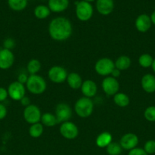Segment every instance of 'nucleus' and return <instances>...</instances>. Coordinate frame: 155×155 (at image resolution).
Here are the masks:
<instances>
[{
	"label": "nucleus",
	"instance_id": "f257e3e1",
	"mask_svg": "<svg viewBox=\"0 0 155 155\" xmlns=\"http://www.w3.org/2000/svg\"><path fill=\"white\" fill-rule=\"evenodd\" d=\"M48 32L50 36L53 40L63 42L69 39L72 35V25L68 18L57 17L50 21Z\"/></svg>",
	"mask_w": 155,
	"mask_h": 155
},
{
	"label": "nucleus",
	"instance_id": "f03ea898",
	"mask_svg": "<svg viewBox=\"0 0 155 155\" xmlns=\"http://www.w3.org/2000/svg\"><path fill=\"white\" fill-rule=\"evenodd\" d=\"M26 89L33 95H41L46 90L47 84L45 79L38 74L29 76L26 83Z\"/></svg>",
	"mask_w": 155,
	"mask_h": 155
},
{
	"label": "nucleus",
	"instance_id": "7ed1b4c3",
	"mask_svg": "<svg viewBox=\"0 0 155 155\" xmlns=\"http://www.w3.org/2000/svg\"><path fill=\"white\" fill-rule=\"evenodd\" d=\"M94 104L92 99L87 97H81L75 101L74 109L76 114L81 118L89 117L94 111Z\"/></svg>",
	"mask_w": 155,
	"mask_h": 155
},
{
	"label": "nucleus",
	"instance_id": "20e7f679",
	"mask_svg": "<svg viewBox=\"0 0 155 155\" xmlns=\"http://www.w3.org/2000/svg\"><path fill=\"white\" fill-rule=\"evenodd\" d=\"M75 15L78 19L81 21H88L92 18L94 8L91 3L85 1L76 2Z\"/></svg>",
	"mask_w": 155,
	"mask_h": 155
},
{
	"label": "nucleus",
	"instance_id": "39448f33",
	"mask_svg": "<svg viewBox=\"0 0 155 155\" xmlns=\"http://www.w3.org/2000/svg\"><path fill=\"white\" fill-rule=\"evenodd\" d=\"M114 68H115L114 61L109 58H100L97 60L94 65V70L96 73L103 77H108L110 75Z\"/></svg>",
	"mask_w": 155,
	"mask_h": 155
},
{
	"label": "nucleus",
	"instance_id": "423d86ee",
	"mask_svg": "<svg viewBox=\"0 0 155 155\" xmlns=\"http://www.w3.org/2000/svg\"><path fill=\"white\" fill-rule=\"evenodd\" d=\"M42 114L40 107L36 104H32L25 107L23 112L24 120L30 125L40 122Z\"/></svg>",
	"mask_w": 155,
	"mask_h": 155
},
{
	"label": "nucleus",
	"instance_id": "0eeeda50",
	"mask_svg": "<svg viewBox=\"0 0 155 155\" xmlns=\"http://www.w3.org/2000/svg\"><path fill=\"white\" fill-rule=\"evenodd\" d=\"M68 74L67 70L59 65L51 67L48 71V77L50 80L56 84L63 83L66 81Z\"/></svg>",
	"mask_w": 155,
	"mask_h": 155
},
{
	"label": "nucleus",
	"instance_id": "6e6552de",
	"mask_svg": "<svg viewBox=\"0 0 155 155\" xmlns=\"http://www.w3.org/2000/svg\"><path fill=\"white\" fill-rule=\"evenodd\" d=\"M55 116L58 124L69 121L72 117V110L69 104L65 102H61L56 105L55 109Z\"/></svg>",
	"mask_w": 155,
	"mask_h": 155
},
{
	"label": "nucleus",
	"instance_id": "1a4fd4ad",
	"mask_svg": "<svg viewBox=\"0 0 155 155\" xmlns=\"http://www.w3.org/2000/svg\"><path fill=\"white\" fill-rule=\"evenodd\" d=\"M59 133L65 139L73 140L78 137L79 130L75 124L71 121H67L61 124V126L59 127Z\"/></svg>",
	"mask_w": 155,
	"mask_h": 155
},
{
	"label": "nucleus",
	"instance_id": "9d476101",
	"mask_svg": "<svg viewBox=\"0 0 155 155\" xmlns=\"http://www.w3.org/2000/svg\"><path fill=\"white\" fill-rule=\"evenodd\" d=\"M102 89L107 96H113L118 93L120 89V85L118 80L111 76L106 77L101 83Z\"/></svg>",
	"mask_w": 155,
	"mask_h": 155
},
{
	"label": "nucleus",
	"instance_id": "9b49d317",
	"mask_svg": "<svg viewBox=\"0 0 155 155\" xmlns=\"http://www.w3.org/2000/svg\"><path fill=\"white\" fill-rule=\"evenodd\" d=\"M9 97L14 101H21L25 96L26 87L19 82L15 81L10 83L7 89Z\"/></svg>",
	"mask_w": 155,
	"mask_h": 155
},
{
	"label": "nucleus",
	"instance_id": "f8f14e48",
	"mask_svg": "<svg viewBox=\"0 0 155 155\" xmlns=\"http://www.w3.org/2000/svg\"><path fill=\"white\" fill-rule=\"evenodd\" d=\"M138 142H139V139H138V136L132 133H128L123 135L119 141L122 148L129 151L136 148L137 145H138Z\"/></svg>",
	"mask_w": 155,
	"mask_h": 155
},
{
	"label": "nucleus",
	"instance_id": "ddd939ff",
	"mask_svg": "<svg viewBox=\"0 0 155 155\" xmlns=\"http://www.w3.org/2000/svg\"><path fill=\"white\" fill-rule=\"evenodd\" d=\"M15 62V55L11 50L2 48L0 50V69L8 70Z\"/></svg>",
	"mask_w": 155,
	"mask_h": 155
},
{
	"label": "nucleus",
	"instance_id": "4468645a",
	"mask_svg": "<svg viewBox=\"0 0 155 155\" xmlns=\"http://www.w3.org/2000/svg\"><path fill=\"white\" fill-rule=\"evenodd\" d=\"M151 20L150 16L146 14H142L137 17L135 22V26L136 30L141 33H146L150 30L151 27Z\"/></svg>",
	"mask_w": 155,
	"mask_h": 155
},
{
	"label": "nucleus",
	"instance_id": "2eb2a0df",
	"mask_svg": "<svg viewBox=\"0 0 155 155\" xmlns=\"http://www.w3.org/2000/svg\"><path fill=\"white\" fill-rule=\"evenodd\" d=\"M81 91L83 95L87 98H92L96 95L97 92V86L94 81L91 80H86L83 81Z\"/></svg>",
	"mask_w": 155,
	"mask_h": 155
},
{
	"label": "nucleus",
	"instance_id": "dca6fc26",
	"mask_svg": "<svg viewBox=\"0 0 155 155\" xmlns=\"http://www.w3.org/2000/svg\"><path fill=\"white\" fill-rule=\"evenodd\" d=\"M96 8L100 15H109L113 12L114 2L113 0H97Z\"/></svg>",
	"mask_w": 155,
	"mask_h": 155
},
{
	"label": "nucleus",
	"instance_id": "f3484780",
	"mask_svg": "<svg viewBox=\"0 0 155 155\" xmlns=\"http://www.w3.org/2000/svg\"><path fill=\"white\" fill-rule=\"evenodd\" d=\"M141 85L144 92L153 93L155 92V77L153 74H145L141 78Z\"/></svg>",
	"mask_w": 155,
	"mask_h": 155
},
{
	"label": "nucleus",
	"instance_id": "a211bd4d",
	"mask_svg": "<svg viewBox=\"0 0 155 155\" xmlns=\"http://www.w3.org/2000/svg\"><path fill=\"white\" fill-rule=\"evenodd\" d=\"M69 5V0H49L48 7L51 12L59 13L66 10Z\"/></svg>",
	"mask_w": 155,
	"mask_h": 155
},
{
	"label": "nucleus",
	"instance_id": "6ab92c4d",
	"mask_svg": "<svg viewBox=\"0 0 155 155\" xmlns=\"http://www.w3.org/2000/svg\"><path fill=\"white\" fill-rule=\"evenodd\" d=\"M66 82L71 89L75 90V89H81V86L83 83V80L78 73L71 72L68 74Z\"/></svg>",
	"mask_w": 155,
	"mask_h": 155
},
{
	"label": "nucleus",
	"instance_id": "aec40b11",
	"mask_svg": "<svg viewBox=\"0 0 155 155\" xmlns=\"http://www.w3.org/2000/svg\"><path fill=\"white\" fill-rule=\"evenodd\" d=\"M112 142V135L108 132H103L96 139V145L100 148H106Z\"/></svg>",
	"mask_w": 155,
	"mask_h": 155
},
{
	"label": "nucleus",
	"instance_id": "412c9836",
	"mask_svg": "<svg viewBox=\"0 0 155 155\" xmlns=\"http://www.w3.org/2000/svg\"><path fill=\"white\" fill-rule=\"evenodd\" d=\"M114 64H115V68L119 70L120 71H126L131 67L132 60L129 56L121 55L115 60Z\"/></svg>",
	"mask_w": 155,
	"mask_h": 155
},
{
	"label": "nucleus",
	"instance_id": "4be33fe9",
	"mask_svg": "<svg viewBox=\"0 0 155 155\" xmlns=\"http://www.w3.org/2000/svg\"><path fill=\"white\" fill-rule=\"evenodd\" d=\"M40 123L43 127H55L56 124H58L57 120H56L55 114H53V113H50V112L43 114L42 117H41Z\"/></svg>",
	"mask_w": 155,
	"mask_h": 155
},
{
	"label": "nucleus",
	"instance_id": "5701e85b",
	"mask_svg": "<svg viewBox=\"0 0 155 155\" xmlns=\"http://www.w3.org/2000/svg\"><path fill=\"white\" fill-rule=\"evenodd\" d=\"M113 101L118 107H126L130 103V98L129 95L123 92H119L113 95Z\"/></svg>",
	"mask_w": 155,
	"mask_h": 155
},
{
	"label": "nucleus",
	"instance_id": "b1692460",
	"mask_svg": "<svg viewBox=\"0 0 155 155\" xmlns=\"http://www.w3.org/2000/svg\"><path fill=\"white\" fill-rule=\"evenodd\" d=\"M50 12L51 11L50 10L48 6L43 5H37L33 11L34 16L40 20H43L48 18L50 15Z\"/></svg>",
	"mask_w": 155,
	"mask_h": 155
},
{
	"label": "nucleus",
	"instance_id": "393cba45",
	"mask_svg": "<svg viewBox=\"0 0 155 155\" xmlns=\"http://www.w3.org/2000/svg\"><path fill=\"white\" fill-rule=\"evenodd\" d=\"M42 68L41 62L38 59H30L27 64V71L30 75H35L40 72Z\"/></svg>",
	"mask_w": 155,
	"mask_h": 155
},
{
	"label": "nucleus",
	"instance_id": "a878e982",
	"mask_svg": "<svg viewBox=\"0 0 155 155\" xmlns=\"http://www.w3.org/2000/svg\"><path fill=\"white\" fill-rule=\"evenodd\" d=\"M43 126L40 122L37 124L30 125V127H29L28 133L30 137L33 138V139H37L42 136L43 133Z\"/></svg>",
	"mask_w": 155,
	"mask_h": 155
},
{
	"label": "nucleus",
	"instance_id": "bb28decb",
	"mask_svg": "<svg viewBox=\"0 0 155 155\" xmlns=\"http://www.w3.org/2000/svg\"><path fill=\"white\" fill-rule=\"evenodd\" d=\"M8 5L12 10L21 12L27 7V0H8Z\"/></svg>",
	"mask_w": 155,
	"mask_h": 155
},
{
	"label": "nucleus",
	"instance_id": "cd10ccee",
	"mask_svg": "<svg viewBox=\"0 0 155 155\" xmlns=\"http://www.w3.org/2000/svg\"><path fill=\"white\" fill-rule=\"evenodd\" d=\"M153 58L150 54H142L138 58V64L140 66L143 68H150L153 64Z\"/></svg>",
	"mask_w": 155,
	"mask_h": 155
},
{
	"label": "nucleus",
	"instance_id": "c85d7f7f",
	"mask_svg": "<svg viewBox=\"0 0 155 155\" xmlns=\"http://www.w3.org/2000/svg\"><path fill=\"white\" fill-rule=\"evenodd\" d=\"M122 148L119 142H112L106 148V151L109 155H120L122 152Z\"/></svg>",
	"mask_w": 155,
	"mask_h": 155
},
{
	"label": "nucleus",
	"instance_id": "c756f323",
	"mask_svg": "<svg viewBox=\"0 0 155 155\" xmlns=\"http://www.w3.org/2000/svg\"><path fill=\"white\" fill-rule=\"evenodd\" d=\"M144 117L149 122H155V106H149L144 110Z\"/></svg>",
	"mask_w": 155,
	"mask_h": 155
},
{
	"label": "nucleus",
	"instance_id": "7c9ffc66",
	"mask_svg": "<svg viewBox=\"0 0 155 155\" xmlns=\"http://www.w3.org/2000/svg\"><path fill=\"white\" fill-rule=\"evenodd\" d=\"M144 150L147 154H153L155 153V141L148 140L144 145Z\"/></svg>",
	"mask_w": 155,
	"mask_h": 155
},
{
	"label": "nucleus",
	"instance_id": "2f4dec72",
	"mask_svg": "<svg viewBox=\"0 0 155 155\" xmlns=\"http://www.w3.org/2000/svg\"><path fill=\"white\" fill-rule=\"evenodd\" d=\"M15 45H16L15 41L12 38H7L3 42V48H5V49H9L12 51V49H13L15 47Z\"/></svg>",
	"mask_w": 155,
	"mask_h": 155
},
{
	"label": "nucleus",
	"instance_id": "473e14b6",
	"mask_svg": "<svg viewBox=\"0 0 155 155\" xmlns=\"http://www.w3.org/2000/svg\"><path fill=\"white\" fill-rule=\"evenodd\" d=\"M128 155H148V154L145 152L144 148H137L136 147V148L130 150V151H129V154H128Z\"/></svg>",
	"mask_w": 155,
	"mask_h": 155
},
{
	"label": "nucleus",
	"instance_id": "72a5a7b5",
	"mask_svg": "<svg viewBox=\"0 0 155 155\" xmlns=\"http://www.w3.org/2000/svg\"><path fill=\"white\" fill-rule=\"evenodd\" d=\"M29 76H27V74H24V73H21L18 75V80L17 81L19 82L20 83L23 85H26L27 80H28Z\"/></svg>",
	"mask_w": 155,
	"mask_h": 155
},
{
	"label": "nucleus",
	"instance_id": "f704fd0d",
	"mask_svg": "<svg viewBox=\"0 0 155 155\" xmlns=\"http://www.w3.org/2000/svg\"><path fill=\"white\" fill-rule=\"evenodd\" d=\"M8 97H9V94H8L7 89L3 87H0V103L5 101Z\"/></svg>",
	"mask_w": 155,
	"mask_h": 155
},
{
	"label": "nucleus",
	"instance_id": "c9c22d12",
	"mask_svg": "<svg viewBox=\"0 0 155 155\" xmlns=\"http://www.w3.org/2000/svg\"><path fill=\"white\" fill-rule=\"evenodd\" d=\"M7 114L8 110L6 107L3 104L0 103V120L5 118V117L7 116Z\"/></svg>",
	"mask_w": 155,
	"mask_h": 155
},
{
	"label": "nucleus",
	"instance_id": "e433bc0d",
	"mask_svg": "<svg viewBox=\"0 0 155 155\" xmlns=\"http://www.w3.org/2000/svg\"><path fill=\"white\" fill-rule=\"evenodd\" d=\"M21 105L24 106V107H27V106L30 105V99L27 96H24V98H21V100L20 101Z\"/></svg>",
	"mask_w": 155,
	"mask_h": 155
},
{
	"label": "nucleus",
	"instance_id": "4c0bfd02",
	"mask_svg": "<svg viewBox=\"0 0 155 155\" xmlns=\"http://www.w3.org/2000/svg\"><path fill=\"white\" fill-rule=\"evenodd\" d=\"M120 75H121V71H119V69H117V68H114L113 71H112V73H111L110 76L112 77H113V78H119V77H120Z\"/></svg>",
	"mask_w": 155,
	"mask_h": 155
},
{
	"label": "nucleus",
	"instance_id": "58836bf2",
	"mask_svg": "<svg viewBox=\"0 0 155 155\" xmlns=\"http://www.w3.org/2000/svg\"><path fill=\"white\" fill-rule=\"evenodd\" d=\"M150 18V20H151L152 24H153L155 25V11L151 14Z\"/></svg>",
	"mask_w": 155,
	"mask_h": 155
},
{
	"label": "nucleus",
	"instance_id": "ea45409f",
	"mask_svg": "<svg viewBox=\"0 0 155 155\" xmlns=\"http://www.w3.org/2000/svg\"><path fill=\"white\" fill-rule=\"evenodd\" d=\"M151 68H152V70L153 71V72L155 73V58L153 59V64H152V65H151Z\"/></svg>",
	"mask_w": 155,
	"mask_h": 155
},
{
	"label": "nucleus",
	"instance_id": "a19ab883",
	"mask_svg": "<svg viewBox=\"0 0 155 155\" xmlns=\"http://www.w3.org/2000/svg\"><path fill=\"white\" fill-rule=\"evenodd\" d=\"M84 1H85V2H94L95 1V0H84Z\"/></svg>",
	"mask_w": 155,
	"mask_h": 155
}]
</instances>
